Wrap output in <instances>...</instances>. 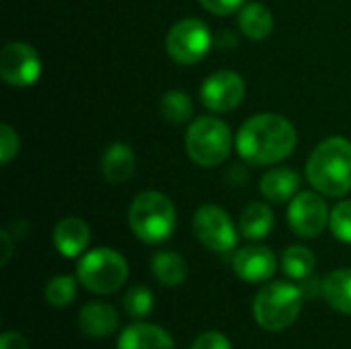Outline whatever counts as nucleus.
<instances>
[{"label": "nucleus", "instance_id": "1", "mask_svg": "<svg viewBox=\"0 0 351 349\" xmlns=\"http://www.w3.org/2000/svg\"><path fill=\"white\" fill-rule=\"evenodd\" d=\"M294 125L276 113H259L243 123L237 134V150L253 167H267L288 158L296 148Z\"/></svg>", "mask_w": 351, "mask_h": 349}, {"label": "nucleus", "instance_id": "2", "mask_svg": "<svg viewBox=\"0 0 351 349\" xmlns=\"http://www.w3.org/2000/svg\"><path fill=\"white\" fill-rule=\"evenodd\" d=\"M306 179L329 197H343L351 191V142L333 136L323 140L306 163Z\"/></svg>", "mask_w": 351, "mask_h": 349}, {"label": "nucleus", "instance_id": "3", "mask_svg": "<svg viewBox=\"0 0 351 349\" xmlns=\"http://www.w3.org/2000/svg\"><path fill=\"white\" fill-rule=\"evenodd\" d=\"M128 222L132 232L140 241L158 245L173 237L177 228V212L173 202L165 193L144 191L132 202Z\"/></svg>", "mask_w": 351, "mask_h": 349}, {"label": "nucleus", "instance_id": "4", "mask_svg": "<svg viewBox=\"0 0 351 349\" xmlns=\"http://www.w3.org/2000/svg\"><path fill=\"white\" fill-rule=\"evenodd\" d=\"M304 292L288 282L267 284L253 302V317L265 331H284L292 327L302 311Z\"/></svg>", "mask_w": 351, "mask_h": 349}, {"label": "nucleus", "instance_id": "5", "mask_svg": "<svg viewBox=\"0 0 351 349\" xmlns=\"http://www.w3.org/2000/svg\"><path fill=\"white\" fill-rule=\"evenodd\" d=\"M230 130L218 117H197L189 125L185 136V148L189 158L204 169L222 165L230 154Z\"/></svg>", "mask_w": 351, "mask_h": 349}, {"label": "nucleus", "instance_id": "6", "mask_svg": "<svg viewBox=\"0 0 351 349\" xmlns=\"http://www.w3.org/2000/svg\"><path fill=\"white\" fill-rule=\"evenodd\" d=\"M76 278L93 294H113L128 280V261L121 253L101 247L82 255L76 265Z\"/></svg>", "mask_w": 351, "mask_h": 349}, {"label": "nucleus", "instance_id": "7", "mask_svg": "<svg viewBox=\"0 0 351 349\" xmlns=\"http://www.w3.org/2000/svg\"><path fill=\"white\" fill-rule=\"evenodd\" d=\"M212 47L210 27L199 19H183L167 35V53L177 64H197L202 62Z\"/></svg>", "mask_w": 351, "mask_h": 349}, {"label": "nucleus", "instance_id": "8", "mask_svg": "<svg viewBox=\"0 0 351 349\" xmlns=\"http://www.w3.org/2000/svg\"><path fill=\"white\" fill-rule=\"evenodd\" d=\"M193 232L199 243L216 253H226L237 245V228L220 206H202L193 216Z\"/></svg>", "mask_w": 351, "mask_h": 349}, {"label": "nucleus", "instance_id": "9", "mask_svg": "<svg viewBox=\"0 0 351 349\" xmlns=\"http://www.w3.org/2000/svg\"><path fill=\"white\" fill-rule=\"evenodd\" d=\"M41 74V60L35 47L14 41L0 51V76L6 84L25 88L37 82Z\"/></svg>", "mask_w": 351, "mask_h": 349}, {"label": "nucleus", "instance_id": "10", "mask_svg": "<svg viewBox=\"0 0 351 349\" xmlns=\"http://www.w3.org/2000/svg\"><path fill=\"white\" fill-rule=\"evenodd\" d=\"M329 208L323 195L315 191L298 193L288 208V222L292 230L302 239L319 237L329 224Z\"/></svg>", "mask_w": 351, "mask_h": 349}, {"label": "nucleus", "instance_id": "11", "mask_svg": "<svg viewBox=\"0 0 351 349\" xmlns=\"http://www.w3.org/2000/svg\"><path fill=\"white\" fill-rule=\"evenodd\" d=\"M245 93H247V86L241 74L232 70H220L206 78V82L202 84L199 97H202V103L214 113H226V111L237 109L243 103Z\"/></svg>", "mask_w": 351, "mask_h": 349}, {"label": "nucleus", "instance_id": "12", "mask_svg": "<svg viewBox=\"0 0 351 349\" xmlns=\"http://www.w3.org/2000/svg\"><path fill=\"white\" fill-rule=\"evenodd\" d=\"M232 267L241 280L251 284H261L276 274L278 259L269 247L249 245L237 251V255L232 257Z\"/></svg>", "mask_w": 351, "mask_h": 349}, {"label": "nucleus", "instance_id": "13", "mask_svg": "<svg viewBox=\"0 0 351 349\" xmlns=\"http://www.w3.org/2000/svg\"><path fill=\"white\" fill-rule=\"evenodd\" d=\"M117 349H175V341L171 333L158 325L134 323L119 335Z\"/></svg>", "mask_w": 351, "mask_h": 349}, {"label": "nucleus", "instance_id": "14", "mask_svg": "<svg viewBox=\"0 0 351 349\" xmlns=\"http://www.w3.org/2000/svg\"><path fill=\"white\" fill-rule=\"evenodd\" d=\"M90 241L88 224L80 218H62L53 228V245L64 257H78Z\"/></svg>", "mask_w": 351, "mask_h": 349}, {"label": "nucleus", "instance_id": "15", "mask_svg": "<svg viewBox=\"0 0 351 349\" xmlns=\"http://www.w3.org/2000/svg\"><path fill=\"white\" fill-rule=\"evenodd\" d=\"M119 317L115 309L107 302H88L78 315L80 331L88 337H109L115 333Z\"/></svg>", "mask_w": 351, "mask_h": 349}, {"label": "nucleus", "instance_id": "16", "mask_svg": "<svg viewBox=\"0 0 351 349\" xmlns=\"http://www.w3.org/2000/svg\"><path fill=\"white\" fill-rule=\"evenodd\" d=\"M298 187H300V177L296 171L288 167L271 169L259 181V191L274 204H284L288 200H294Z\"/></svg>", "mask_w": 351, "mask_h": 349}, {"label": "nucleus", "instance_id": "17", "mask_svg": "<svg viewBox=\"0 0 351 349\" xmlns=\"http://www.w3.org/2000/svg\"><path fill=\"white\" fill-rule=\"evenodd\" d=\"M101 169H103L105 179L109 183H113V185H121V183L130 181L134 171H136L134 150L128 144H121V142L111 144L103 154Z\"/></svg>", "mask_w": 351, "mask_h": 349}, {"label": "nucleus", "instance_id": "18", "mask_svg": "<svg viewBox=\"0 0 351 349\" xmlns=\"http://www.w3.org/2000/svg\"><path fill=\"white\" fill-rule=\"evenodd\" d=\"M239 27H241V33L247 35L249 39L263 41L274 31V14L261 2H249L241 8Z\"/></svg>", "mask_w": 351, "mask_h": 349}, {"label": "nucleus", "instance_id": "19", "mask_svg": "<svg viewBox=\"0 0 351 349\" xmlns=\"http://www.w3.org/2000/svg\"><path fill=\"white\" fill-rule=\"evenodd\" d=\"M321 292L329 306L337 313L351 315V269H335L329 274L321 284Z\"/></svg>", "mask_w": 351, "mask_h": 349}, {"label": "nucleus", "instance_id": "20", "mask_svg": "<svg viewBox=\"0 0 351 349\" xmlns=\"http://www.w3.org/2000/svg\"><path fill=\"white\" fill-rule=\"evenodd\" d=\"M274 222L276 220H274V212L269 210V206H265L261 202H253L243 210L239 226H241V232L245 239L259 241L271 232Z\"/></svg>", "mask_w": 351, "mask_h": 349}, {"label": "nucleus", "instance_id": "21", "mask_svg": "<svg viewBox=\"0 0 351 349\" xmlns=\"http://www.w3.org/2000/svg\"><path fill=\"white\" fill-rule=\"evenodd\" d=\"M152 276L156 278L158 284L175 288L179 284L185 282L187 278V263L181 255L173 253V251H160L154 255L152 263Z\"/></svg>", "mask_w": 351, "mask_h": 349}, {"label": "nucleus", "instance_id": "22", "mask_svg": "<svg viewBox=\"0 0 351 349\" xmlns=\"http://www.w3.org/2000/svg\"><path fill=\"white\" fill-rule=\"evenodd\" d=\"M282 267L292 280H306L315 272V255L308 247L294 245L288 247L282 255Z\"/></svg>", "mask_w": 351, "mask_h": 349}, {"label": "nucleus", "instance_id": "23", "mask_svg": "<svg viewBox=\"0 0 351 349\" xmlns=\"http://www.w3.org/2000/svg\"><path fill=\"white\" fill-rule=\"evenodd\" d=\"M160 113L171 123H185L193 115V103L189 95L181 91H169L160 99Z\"/></svg>", "mask_w": 351, "mask_h": 349}, {"label": "nucleus", "instance_id": "24", "mask_svg": "<svg viewBox=\"0 0 351 349\" xmlns=\"http://www.w3.org/2000/svg\"><path fill=\"white\" fill-rule=\"evenodd\" d=\"M43 294L53 309H64L76 296V280L72 276H56L47 282Z\"/></svg>", "mask_w": 351, "mask_h": 349}, {"label": "nucleus", "instance_id": "25", "mask_svg": "<svg viewBox=\"0 0 351 349\" xmlns=\"http://www.w3.org/2000/svg\"><path fill=\"white\" fill-rule=\"evenodd\" d=\"M123 306H125V313L130 317H136V319H142L146 315L152 313V306H154V296L148 288L144 286H136L132 288L125 298H123Z\"/></svg>", "mask_w": 351, "mask_h": 349}, {"label": "nucleus", "instance_id": "26", "mask_svg": "<svg viewBox=\"0 0 351 349\" xmlns=\"http://www.w3.org/2000/svg\"><path fill=\"white\" fill-rule=\"evenodd\" d=\"M331 232L341 241L351 245V200L341 202L333 208L331 218H329Z\"/></svg>", "mask_w": 351, "mask_h": 349}, {"label": "nucleus", "instance_id": "27", "mask_svg": "<svg viewBox=\"0 0 351 349\" xmlns=\"http://www.w3.org/2000/svg\"><path fill=\"white\" fill-rule=\"evenodd\" d=\"M16 154H19V136L8 123H2L0 125V163L8 165Z\"/></svg>", "mask_w": 351, "mask_h": 349}, {"label": "nucleus", "instance_id": "28", "mask_svg": "<svg viewBox=\"0 0 351 349\" xmlns=\"http://www.w3.org/2000/svg\"><path fill=\"white\" fill-rule=\"evenodd\" d=\"M191 349H232V346L220 331H206L193 341Z\"/></svg>", "mask_w": 351, "mask_h": 349}, {"label": "nucleus", "instance_id": "29", "mask_svg": "<svg viewBox=\"0 0 351 349\" xmlns=\"http://www.w3.org/2000/svg\"><path fill=\"white\" fill-rule=\"evenodd\" d=\"M202 6L212 12V14H220V16H226V14H232L234 10L243 8L245 6V0H199Z\"/></svg>", "mask_w": 351, "mask_h": 349}, {"label": "nucleus", "instance_id": "30", "mask_svg": "<svg viewBox=\"0 0 351 349\" xmlns=\"http://www.w3.org/2000/svg\"><path fill=\"white\" fill-rule=\"evenodd\" d=\"M0 349H29V341L16 331H6L0 337Z\"/></svg>", "mask_w": 351, "mask_h": 349}, {"label": "nucleus", "instance_id": "31", "mask_svg": "<svg viewBox=\"0 0 351 349\" xmlns=\"http://www.w3.org/2000/svg\"><path fill=\"white\" fill-rule=\"evenodd\" d=\"M0 241H2V259H0V265H6L8 263V259H10V255H12V241H10V237H8V232L6 230H2L0 232Z\"/></svg>", "mask_w": 351, "mask_h": 349}]
</instances>
